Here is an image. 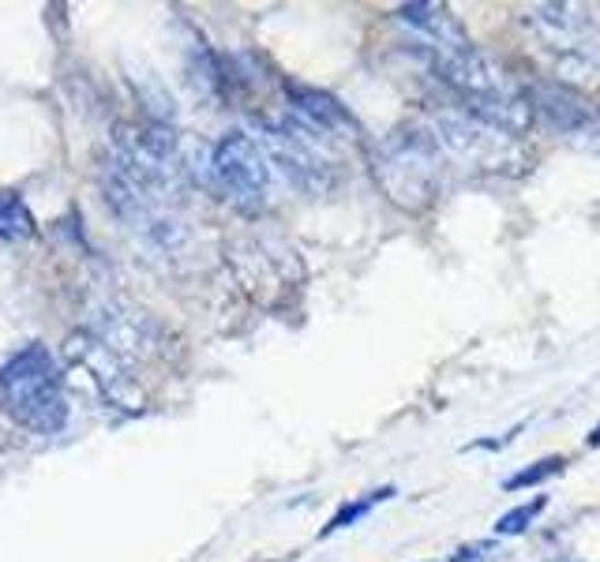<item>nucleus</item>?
Here are the masks:
<instances>
[{
  "instance_id": "f257e3e1",
  "label": "nucleus",
  "mask_w": 600,
  "mask_h": 562,
  "mask_svg": "<svg viewBox=\"0 0 600 562\" xmlns=\"http://www.w3.org/2000/svg\"><path fill=\"white\" fill-rule=\"evenodd\" d=\"M417 57H425V52H417ZM425 65L436 75V83L447 91L450 102H458L473 117L503 128L507 136L515 139L526 136L529 120H533L526 94H518V86L503 75L496 60L484 57L476 46L462 52H443V57H425Z\"/></svg>"
},
{
  "instance_id": "f03ea898",
  "label": "nucleus",
  "mask_w": 600,
  "mask_h": 562,
  "mask_svg": "<svg viewBox=\"0 0 600 562\" xmlns=\"http://www.w3.org/2000/svg\"><path fill=\"white\" fill-rule=\"evenodd\" d=\"M0 409L34 435H57L68 424L65 375L46 346L31 341L0 364Z\"/></svg>"
},
{
  "instance_id": "7ed1b4c3",
  "label": "nucleus",
  "mask_w": 600,
  "mask_h": 562,
  "mask_svg": "<svg viewBox=\"0 0 600 562\" xmlns=\"http://www.w3.org/2000/svg\"><path fill=\"white\" fill-rule=\"evenodd\" d=\"M372 173L383 196L394 207L425 210L436 203L439 184H443V151L428 128H394L372 147Z\"/></svg>"
},
{
  "instance_id": "20e7f679",
  "label": "nucleus",
  "mask_w": 600,
  "mask_h": 562,
  "mask_svg": "<svg viewBox=\"0 0 600 562\" xmlns=\"http://www.w3.org/2000/svg\"><path fill=\"white\" fill-rule=\"evenodd\" d=\"M529 38L552 65L559 83L600 75V23L586 4H533L522 15Z\"/></svg>"
},
{
  "instance_id": "39448f33",
  "label": "nucleus",
  "mask_w": 600,
  "mask_h": 562,
  "mask_svg": "<svg viewBox=\"0 0 600 562\" xmlns=\"http://www.w3.org/2000/svg\"><path fill=\"white\" fill-rule=\"evenodd\" d=\"M99 184L105 191V203H109L113 218L125 225V233L150 259L181 256L184 244H188V230H184L181 214H176L173 207L158 203L154 196H147V191L113 162V154H102Z\"/></svg>"
},
{
  "instance_id": "423d86ee",
  "label": "nucleus",
  "mask_w": 600,
  "mask_h": 562,
  "mask_svg": "<svg viewBox=\"0 0 600 562\" xmlns=\"http://www.w3.org/2000/svg\"><path fill=\"white\" fill-rule=\"evenodd\" d=\"M428 120H431V136H436L439 151L458 157L465 169L518 173L526 165V154L515 136H507V131L488 125V120L473 117V113L462 109L458 102L450 98L428 102Z\"/></svg>"
},
{
  "instance_id": "0eeeda50",
  "label": "nucleus",
  "mask_w": 600,
  "mask_h": 562,
  "mask_svg": "<svg viewBox=\"0 0 600 562\" xmlns=\"http://www.w3.org/2000/svg\"><path fill=\"white\" fill-rule=\"evenodd\" d=\"M255 143L263 147L270 169H278L304 196H320L334 184V143H326L323 136L300 125L293 113L255 120Z\"/></svg>"
},
{
  "instance_id": "6e6552de",
  "label": "nucleus",
  "mask_w": 600,
  "mask_h": 562,
  "mask_svg": "<svg viewBox=\"0 0 600 562\" xmlns=\"http://www.w3.org/2000/svg\"><path fill=\"white\" fill-rule=\"evenodd\" d=\"M215 191L244 214H259L270 203V162L255 136L229 131L215 143L207 162Z\"/></svg>"
},
{
  "instance_id": "1a4fd4ad",
  "label": "nucleus",
  "mask_w": 600,
  "mask_h": 562,
  "mask_svg": "<svg viewBox=\"0 0 600 562\" xmlns=\"http://www.w3.org/2000/svg\"><path fill=\"white\" fill-rule=\"evenodd\" d=\"M526 102L536 117L549 128H555L567 139H581V143H593L600 139V109L578 86H567L559 79H533L526 86Z\"/></svg>"
},
{
  "instance_id": "9d476101",
  "label": "nucleus",
  "mask_w": 600,
  "mask_h": 562,
  "mask_svg": "<svg viewBox=\"0 0 600 562\" xmlns=\"http://www.w3.org/2000/svg\"><path fill=\"white\" fill-rule=\"evenodd\" d=\"M286 113H293L304 128H312L315 136H323L326 143H342V139H360V125L353 120V113L342 105L334 94L320 91V86H304L286 79Z\"/></svg>"
},
{
  "instance_id": "9b49d317",
  "label": "nucleus",
  "mask_w": 600,
  "mask_h": 562,
  "mask_svg": "<svg viewBox=\"0 0 600 562\" xmlns=\"http://www.w3.org/2000/svg\"><path fill=\"white\" fill-rule=\"evenodd\" d=\"M394 20L409 31L413 49L425 57H443V52H462L473 46L465 26L439 4H402Z\"/></svg>"
},
{
  "instance_id": "f8f14e48",
  "label": "nucleus",
  "mask_w": 600,
  "mask_h": 562,
  "mask_svg": "<svg viewBox=\"0 0 600 562\" xmlns=\"http://www.w3.org/2000/svg\"><path fill=\"white\" fill-rule=\"evenodd\" d=\"M34 233V214L23 203L20 191H0V236L4 241H26Z\"/></svg>"
},
{
  "instance_id": "ddd939ff",
  "label": "nucleus",
  "mask_w": 600,
  "mask_h": 562,
  "mask_svg": "<svg viewBox=\"0 0 600 562\" xmlns=\"http://www.w3.org/2000/svg\"><path fill=\"white\" fill-rule=\"evenodd\" d=\"M386 499H394V488H379V491H368V495L353 499V503H346L338 514L331 517V522H326L323 537H331V532H338V529H349V525H357L360 517H368V514L376 511L379 503H386Z\"/></svg>"
},
{
  "instance_id": "4468645a",
  "label": "nucleus",
  "mask_w": 600,
  "mask_h": 562,
  "mask_svg": "<svg viewBox=\"0 0 600 562\" xmlns=\"http://www.w3.org/2000/svg\"><path fill=\"white\" fill-rule=\"evenodd\" d=\"M563 469H567V458H541V461L529 465V469H522V472H515V477L503 480V488H507V491L536 488V484H544V480L559 477Z\"/></svg>"
},
{
  "instance_id": "2eb2a0df",
  "label": "nucleus",
  "mask_w": 600,
  "mask_h": 562,
  "mask_svg": "<svg viewBox=\"0 0 600 562\" xmlns=\"http://www.w3.org/2000/svg\"><path fill=\"white\" fill-rule=\"evenodd\" d=\"M544 506H549V499H544V495H536L533 503L515 506V511H510V514H503L499 522H496V532H499V537H518V532H526L529 525H533L536 517H541Z\"/></svg>"
},
{
  "instance_id": "dca6fc26",
  "label": "nucleus",
  "mask_w": 600,
  "mask_h": 562,
  "mask_svg": "<svg viewBox=\"0 0 600 562\" xmlns=\"http://www.w3.org/2000/svg\"><path fill=\"white\" fill-rule=\"evenodd\" d=\"M492 551H496V543H492V540L465 543V548H458L454 555H450V562H481V559H488Z\"/></svg>"
},
{
  "instance_id": "f3484780",
  "label": "nucleus",
  "mask_w": 600,
  "mask_h": 562,
  "mask_svg": "<svg viewBox=\"0 0 600 562\" xmlns=\"http://www.w3.org/2000/svg\"><path fill=\"white\" fill-rule=\"evenodd\" d=\"M586 443H589V446H600V424L593 428V432H589V438H586Z\"/></svg>"
}]
</instances>
